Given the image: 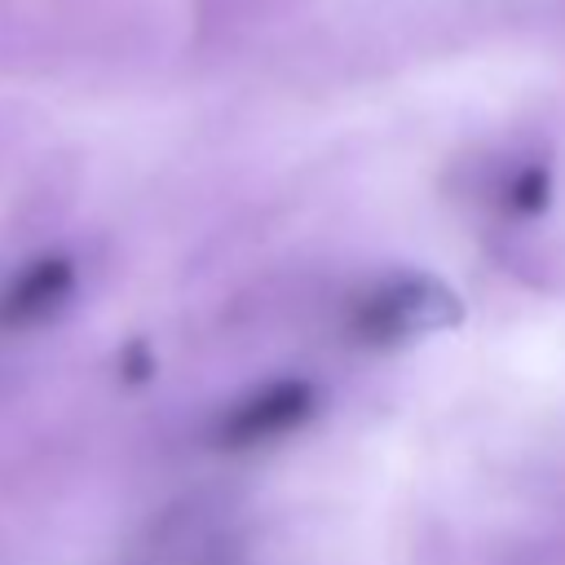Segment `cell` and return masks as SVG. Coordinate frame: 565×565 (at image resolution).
<instances>
[{
  "mask_svg": "<svg viewBox=\"0 0 565 565\" xmlns=\"http://www.w3.org/2000/svg\"><path fill=\"white\" fill-rule=\"evenodd\" d=\"M547 194H552L547 168H521V172L508 181V190H503V203H508L512 212H539V207L547 203Z\"/></svg>",
  "mask_w": 565,
  "mask_h": 565,
  "instance_id": "4",
  "label": "cell"
},
{
  "mask_svg": "<svg viewBox=\"0 0 565 565\" xmlns=\"http://www.w3.org/2000/svg\"><path fill=\"white\" fill-rule=\"evenodd\" d=\"M318 406V393L309 380H269L260 384L256 393L238 397L221 424H216V446L221 450H256V446H269L287 433H296Z\"/></svg>",
  "mask_w": 565,
  "mask_h": 565,
  "instance_id": "2",
  "label": "cell"
},
{
  "mask_svg": "<svg viewBox=\"0 0 565 565\" xmlns=\"http://www.w3.org/2000/svg\"><path fill=\"white\" fill-rule=\"evenodd\" d=\"M75 291V265L66 256H40L0 287V331H31L49 322Z\"/></svg>",
  "mask_w": 565,
  "mask_h": 565,
  "instance_id": "3",
  "label": "cell"
},
{
  "mask_svg": "<svg viewBox=\"0 0 565 565\" xmlns=\"http://www.w3.org/2000/svg\"><path fill=\"white\" fill-rule=\"evenodd\" d=\"M459 318H463V305L446 282L406 274V278L380 282L375 291H366L349 318V331L358 344L384 349V344H406L415 335L455 327Z\"/></svg>",
  "mask_w": 565,
  "mask_h": 565,
  "instance_id": "1",
  "label": "cell"
}]
</instances>
